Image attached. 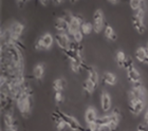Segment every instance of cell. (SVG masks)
<instances>
[{"instance_id": "18", "label": "cell", "mask_w": 148, "mask_h": 131, "mask_svg": "<svg viewBox=\"0 0 148 131\" xmlns=\"http://www.w3.org/2000/svg\"><path fill=\"white\" fill-rule=\"evenodd\" d=\"M45 74V64H36L33 69V76L36 79H40Z\"/></svg>"}, {"instance_id": "29", "label": "cell", "mask_w": 148, "mask_h": 131, "mask_svg": "<svg viewBox=\"0 0 148 131\" xmlns=\"http://www.w3.org/2000/svg\"><path fill=\"white\" fill-rule=\"evenodd\" d=\"M73 16H74V15H72L71 13L67 12V13H65V14H64V16H62V18L65 19V20H66L67 22H68V23H70V22H71V20H72V18H73Z\"/></svg>"}, {"instance_id": "17", "label": "cell", "mask_w": 148, "mask_h": 131, "mask_svg": "<svg viewBox=\"0 0 148 131\" xmlns=\"http://www.w3.org/2000/svg\"><path fill=\"white\" fill-rule=\"evenodd\" d=\"M147 58V53H146V48L140 47L136 51V59L140 62H145Z\"/></svg>"}, {"instance_id": "8", "label": "cell", "mask_w": 148, "mask_h": 131, "mask_svg": "<svg viewBox=\"0 0 148 131\" xmlns=\"http://www.w3.org/2000/svg\"><path fill=\"white\" fill-rule=\"evenodd\" d=\"M55 41H56V43H57V46H58L62 51H66V50L69 49L71 38H70V35H68V34L57 33L55 35Z\"/></svg>"}, {"instance_id": "16", "label": "cell", "mask_w": 148, "mask_h": 131, "mask_svg": "<svg viewBox=\"0 0 148 131\" xmlns=\"http://www.w3.org/2000/svg\"><path fill=\"white\" fill-rule=\"evenodd\" d=\"M67 82L64 78H57L53 82V89L55 92H62V90L65 89Z\"/></svg>"}, {"instance_id": "22", "label": "cell", "mask_w": 148, "mask_h": 131, "mask_svg": "<svg viewBox=\"0 0 148 131\" xmlns=\"http://www.w3.org/2000/svg\"><path fill=\"white\" fill-rule=\"evenodd\" d=\"M93 31V25H91L90 22L84 21L80 25V32L84 34V35H89L91 34V32Z\"/></svg>"}, {"instance_id": "28", "label": "cell", "mask_w": 148, "mask_h": 131, "mask_svg": "<svg viewBox=\"0 0 148 131\" xmlns=\"http://www.w3.org/2000/svg\"><path fill=\"white\" fill-rule=\"evenodd\" d=\"M64 99V96H62V92H55V102L57 104H60Z\"/></svg>"}, {"instance_id": "19", "label": "cell", "mask_w": 148, "mask_h": 131, "mask_svg": "<svg viewBox=\"0 0 148 131\" xmlns=\"http://www.w3.org/2000/svg\"><path fill=\"white\" fill-rule=\"evenodd\" d=\"M88 79L91 80L93 84H95V85L97 86L99 77V74H97V72H96V70L94 69V68H92V67L88 68Z\"/></svg>"}, {"instance_id": "12", "label": "cell", "mask_w": 148, "mask_h": 131, "mask_svg": "<svg viewBox=\"0 0 148 131\" xmlns=\"http://www.w3.org/2000/svg\"><path fill=\"white\" fill-rule=\"evenodd\" d=\"M101 108L104 112L109 111L111 108V96L107 92H103L101 96Z\"/></svg>"}, {"instance_id": "27", "label": "cell", "mask_w": 148, "mask_h": 131, "mask_svg": "<svg viewBox=\"0 0 148 131\" xmlns=\"http://www.w3.org/2000/svg\"><path fill=\"white\" fill-rule=\"evenodd\" d=\"M133 68H134V66H133L132 58L127 57L126 61H125V64H124V69H126L127 71H129V70H131V69H133Z\"/></svg>"}, {"instance_id": "24", "label": "cell", "mask_w": 148, "mask_h": 131, "mask_svg": "<svg viewBox=\"0 0 148 131\" xmlns=\"http://www.w3.org/2000/svg\"><path fill=\"white\" fill-rule=\"evenodd\" d=\"M129 5H130V8L132 9L133 12H134V11H138V10L142 9L143 1H141V0H130Z\"/></svg>"}, {"instance_id": "13", "label": "cell", "mask_w": 148, "mask_h": 131, "mask_svg": "<svg viewBox=\"0 0 148 131\" xmlns=\"http://www.w3.org/2000/svg\"><path fill=\"white\" fill-rule=\"evenodd\" d=\"M127 78L130 82L132 84H136V82H141V74L136 68H133L131 70L127 71Z\"/></svg>"}, {"instance_id": "4", "label": "cell", "mask_w": 148, "mask_h": 131, "mask_svg": "<svg viewBox=\"0 0 148 131\" xmlns=\"http://www.w3.org/2000/svg\"><path fill=\"white\" fill-rule=\"evenodd\" d=\"M54 40H55V38H54L51 34L47 33V34H45V35H42L39 39L37 40L36 45H35V48H36V50H38V51H46V50H49L50 48L53 46Z\"/></svg>"}, {"instance_id": "9", "label": "cell", "mask_w": 148, "mask_h": 131, "mask_svg": "<svg viewBox=\"0 0 148 131\" xmlns=\"http://www.w3.org/2000/svg\"><path fill=\"white\" fill-rule=\"evenodd\" d=\"M54 27L58 34H68L69 35V23L62 17H59L54 22Z\"/></svg>"}, {"instance_id": "34", "label": "cell", "mask_w": 148, "mask_h": 131, "mask_svg": "<svg viewBox=\"0 0 148 131\" xmlns=\"http://www.w3.org/2000/svg\"><path fill=\"white\" fill-rule=\"evenodd\" d=\"M146 53H147V58H146V60L144 64H148V43H147V46H146Z\"/></svg>"}, {"instance_id": "26", "label": "cell", "mask_w": 148, "mask_h": 131, "mask_svg": "<svg viewBox=\"0 0 148 131\" xmlns=\"http://www.w3.org/2000/svg\"><path fill=\"white\" fill-rule=\"evenodd\" d=\"M70 38H71L72 40H74V41H76V43H82V40H83L84 38V34L80 32V31H78V32H75L74 34H72V35H70Z\"/></svg>"}, {"instance_id": "20", "label": "cell", "mask_w": 148, "mask_h": 131, "mask_svg": "<svg viewBox=\"0 0 148 131\" xmlns=\"http://www.w3.org/2000/svg\"><path fill=\"white\" fill-rule=\"evenodd\" d=\"M96 87H97V86H96L95 84H93L89 79H86L83 84V88H84V90L86 91L87 94H92L93 92L95 91Z\"/></svg>"}, {"instance_id": "31", "label": "cell", "mask_w": 148, "mask_h": 131, "mask_svg": "<svg viewBox=\"0 0 148 131\" xmlns=\"http://www.w3.org/2000/svg\"><path fill=\"white\" fill-rule=\"evenodd\" d=\"M2 131H18V130H17V127H12V128H6V127H4V129Z\"/></svg>"}, {"instance_id": "3", "label": "cell", "mask_w": 148, "mask_h": 131, "mask_svg": "<svg viewBox=\"0 0 148 131\" xmlns=\"http://www.w3.org/2000/svg\"><path fill=\"white\" fill-rule=\"evenodd\" d=\"M132 25L136 32L139 34L145 33V25H144V11L143 9H140L138 11H134L132 15Z\"/></svg>"}, {"instance_id": "11", "label": "cell", "mask_w": 148, "mask_h": 131, "mask_svg": "<svg viewBox=\"0 0 148 131\" xmlns=\"http://www.w3.org/2000/svg\"><path fill=\"white\" fill-rule=\"evenodd\" d=\"M97 119H99V116H97L96 110L94 109L93 107H89V108L86 110V112H85V121H86L87 125L96 123Z\"/></svg>"}, {"instance_id": "15", "label": "cell", "mask_w": 148, "mask_h": 131, "mask_svg": "<svg viewBox=\"0 0 148 131\" xmlns=\"http://www.w3.org/2000/svg\"><path fill=\"white\" fill-rule=\"evenodd\" d=\"M103 82L108 86H114L116 84V76L111 72H106L103 75Z\"/></svg>"}, {"instance_id": "5", "label": "cell", "mask_w": 148, "mask_h": 131, "mask_svg": "<svg viewBox=\"0 0 148 131\" xmlns=\"http://www.w3.org/2000/svg\"><path fill=\"white\" fill-rule=\"evenodd\" d=\"M104 13L102 10H96L93 14V31L95 33H99L104 27Z\"/></svg>"}, {"instance_id": "14", "label": "cell", "mask_w": 148, "mask_h": 131, "mask_svg": "<svg viewBox=\"0 0 148 131\" xmlns=\"http://www.w3.org/2000/svg\"><path fill=\"white\" fill-rule=\"evenodd\" d=\"M3 124L6 128H12V127H16V122L15 119L13 117L12 113H5L3 115Z\"/></svg>"}, {"instance_id": "32", "label": "cell", "mask_w": 148, "mask_h": 131, "mask_svg": "<svg viewBox=\"0 0 148 131\" xmlns=\"http://www.w3.org/2000/svg\"><path fill=\"white\" fill-rule=\"evenodd\" d=\"M144 123L146 125H148V110L145 112V115H144Z\"/></svg>"}, {"instance_id": "30", "label": "cell", "mask_w": 148, "mask_h": 131, "mask_svg": "<svg viewBox=\"0 0 148 131\" xmlns=\"http://www.w3.org/2000/svg\"><path fill=\"white\" fill-rule=\"evenodd\" d=\"M99 131H113V129L111 128L110 125H104L99 127Z\"/></svg>"}, {"instance_id": "25", "label": "cell", "mask_w": 148, "mask_h": 131, "mask_svg": "<svg viewBox=\"0 0 148 131\" xmlns=\"http://www.w3.org/2000/svg\"><path fill=\"white\" fill-rule=\"evenodd\" d=\"M82 67H84V64H79V62H77L75 60H70V68H71V70L75 73H78L82 69Z\"/></svg>"}, {"instance_id": "10", "label": "cell", "mask_w": 148, "mask_h": 131, "mask_svg": "<svg viewBox=\"0 0 148 131\" xmlns=\"http://www.w3.org/2000/svg\"><path fill=\"white\" fill-rule=\"evenodd\" d=\"M83 22H84V19H82V17L74 15L71 22L69 23V35H72L75 32L80 31V25H82Z\"/></svg>"}, {"instance_id": "2", "label": "cell", "mask_w": 148, "mask_h": 131, "mask_svg": "<svg viewBox=\"0 0 148 131\" xmlns=\"http://www.w3.org/2000/svg\"><path fill=\"white\" fill-rule=\"evenodd\" d=\"M56 113L59 115V117L66 123V125L69 129H71L72 131H86V129L84 128L83 126L80 125L79 122L77 121L75 117L69 115L67 113H64L62 111H56Z\"/></svg>"}, {"instance_id": "35", "label": "cell", "mask_w": 148, "mask_h": 131, "mask_svg": "<svg viewBox=\"0 0 148 131\" xmlns=\"http://www.w3.org/2000/svg\"><path fill=\"white\" fill-rule=\"evenodd\" d=\"M109 2H111V3H113V4H115V3H117L119 1H115V0H111V1H109Z\"/></svg>"}, {"instance_id": "1", "label": "cell", "mask_w": 148, "mask_h": 131, "mask_svg": "<svg viewBox=\"0 0 148 131\" xmlns=\"http://www.w3.org/2000/svg\"><path fill=\"white\" fill-rule=\"evenodd\" d=\"M16 105L18 110L21 112V114L25 117H28L31 114L32 109V93L23 91L20 94L17 99H16Z\"/></svg>"}, {"instance_id": "7", "label": "cell", "mask_w": 148, "mask_h": 131, "mask_svg": "<svg viewBox=\"0 0 148 131\" xmlns=\"http://www.w3.org/2000/svg\"><path fill=\"white\" fill-rule=\"evenodd\" d=\"M145 108L144 99H133L129 98V110L134 115H139Z\"/></svg>"}, {"instance_id": "33", "label": "cell", "mask_w": 148, "mask_h": 131, "mask_svg": "<svg viewBox=\"0 0 148 131\" xmlns=\"http://www.w3.org/2000/svg\"><path fill=\"white\" fill-rule=\"evenodd\" d=\"M136 131H146V130H145V127H144V126L140 125L139 126V129H138Z\"/></svg>"}, {"instance_id": "23", "label": "cell", "mask_w": 148, "mask_h": 131, "mask_svg": "<svg viewBox=\"0 0 148 131\" xmlns=\"http://www.w3.org/2000/svg\"><path fill=\"white\" fill-rule=\"evenodd\" d=\"M115 58H116L117 64H119L121 68H124V64H125V61H126V59H127L125 53H124L123 51H117Z\"/></svg>"}, {"instance_id": "6", "label": "cell", "mask_w": 148, "mask_h": 131, "mask_svg": "<svg viewBox=\"0 0 148 131\" xmlns=\"http://www.w3.org/2000/svg\"><path fill=\"white\" fill-rule=\"evenodd\" d=\"M23 30H25V25L18 21L13 22L12 25H11V27H9V31L10 33H11V36H12L13 43L14 41H18L20 36L23 33Z\"/></svg>"}, {"instance_id": "21", "label": "cell", "mask_w": 148, "mask_h": 131, "mask_svg": "<svg viewBox=\"0 0 148 131\" xmlns=\"http://www.w3.org/2000/svg\"><path fill=\"white\" fill-rule=\"evenodd\" d=\"M104 34H105V37L107 38V39H110V40L116 39V34H115V32H114V30L112 29L111 25H106Z\"/></svg>"}]
</instances>
